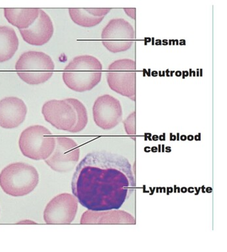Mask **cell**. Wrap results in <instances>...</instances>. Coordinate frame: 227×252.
Returning <instances> with one entry per match:
<instances>
[{
    "mask_svg": "<svg viewBox=\"0 0 227 252\" xmlns=\"http://www.w3.org/2000/svg\"><path fill=\"white\" fill-rule=\"evenodd\" d=\"M54 63L48 55L29 51L23 54L15 65L17 75L30 85L46 83L54 74Z\"/></svg>",
    "mask_w": 227,
    "mask_h": 252,
    "instance_id": "obj_4",
    "label": "cell"
},
{
    "mask_svg": "<svg viewBox=\"0 0 227 252\" xmlns=\"http://www.w3.org/2000/svg\"><path fill=\"white\" fill-rule=\"evenodd\" d=\"M39 14L38 8L4 9L5 19L19 31L29 28L38 19Z\"/></svg>",
    "mask_w": 227,
    "mask_h": 252,
    "instance_id": "obj_15",
    "label": "cell"
},
{
    "mask_svg": "<svg viewBox=\"0 0 227 252\" xmlns=\"http://www.w3.org/2000/svg\"><path fill=\"white\" fill-rule=\"evenodd\" d=\"M19 44L14 29L7 26L0 27V63L11 60L18 50Z\"/></svg>",
    "mask_w": 227,
    "mask_h": 252,
    "instance_id": "obj_16",
    "label": "cell"
},
{
    "mask_svg": "<svg viewBox=\"0 0 227 252\" xmlns=\"http://www.w3.org/2000/svg\"><path fill=\"white\" fill-rule=\"evenodd\" d=\"M42 113L45 120L58 130L70 132L77 124V112L66 99L46 101Z\"/></svg>",
    "mask_w": 227,
    "mask_h": 252,
    "instance_id": "obj_10",
    "label": "cell"
},
{
    "mask_svg": "<svg viewBox=\"0 0 227 252\" xmlns=\"http://www.w3.org/2000/svg\"><path fill=\"white\" fill-rule=\"evenodd\" d=\"M102 65L95 57L85 55L76 57L63 72L66 87L78 93L89 91L97 87L101 79Z\"/></svg>",
    "mask_w": 227,
    "mask_h": 252,
    "instance_id": "obj_2",
    "label": "cell"
},
{
    "mask_svg": "<svg viewBox=\"0 0 227 252\" xmlns=\"http://www.w3.org/2000/svg\"><path fill=\"white\" fill-rule=\"evenodd\" d=\"M136 62L130 59L116 60L109 66L107 81L113 91L136 100Z\"/></svg>",
    "mask_w": 227,
    "mask_h": 252,
    "instance_id": "obj_6",
    "label": "cell"
},
{
    "mask_svg": "<svg viewBox=\"0 0 227 252\" xmlns=\"http://www.w3.org/2000/svg\"><path fill=\"white\" fill-rule=\"evenodd\" d=\"M56 138L52 132L41 125H33L21 134L19 146L21 153L31 159H48L56 147Z\"/></svg>",
    "mask_w": 227,
    "mask_h": 252,
    "instance_id": "obj_5",
    "label": "cell"
},
{
    "mask_svg": "<svg viewBox=\"0 0 227 252\" xmlns=\"http://www.w3.org/2000/svg\"><path fill=\"white\" fill-rule=\"evenodd\" d=\"M135 121H136V112L134 111L123 122L125 131L129 135H135L136 134V127H135L136 122H135Z\"/></svg>",
    "mask_w": 227,
    "mask_h": 252,
    "instance_id": "obj_19",
    "label": "cell"
},
{
    "mask_svg": "<svg viewBox=\"0 0 227 252\" xmlns=\"http://www.w3.org/2000/svg\"><path fill=\"white\" fill-rule=\"evenodd\" d=\"M38 183V171L29 164L11 163L0 173V187L9 196H27L36 189Z\"/></svg>",
    "mask_w": 227,
    "mask_h": 252,
    "instance_id": "obj_3",
    "label": "cell"
},
{
    "mask_svg": "<svg viewBox=\"0 0 227 252\" xmlns=\"http://www.w3.org/2000/svg\"><path fill=\"white\" fill-rule=\"evenodd\" d=\"M19 224H36V222L32 221V220H22V221L19 222Z\"/></svg>",
    "mask_w": 227,
    "mask_h": 252,
    "instance_id": "obj_21",
    "label": "cell"
},
{
    "mask_svg": "<svg viewBox=\"0 0 227 252\" xmlns=\"http://www.w3.org/2000/svg\"><path fill=\"white\" fill-rule=\"evenodd\" d=\"M68 13L72 21L83 27H96L104 19V17H96L92 14L89 8H70Z\"/></svg>",
    "mask_w": 227,
    "mask_h": 252,
    "instance_id": "obj_17",
    "label": "cell"
},
{
    "mask_svg": "<svg viewBox=\"0 0 227 252\" xmlns=\"http://www.w3.org/2000/svg\"><path fill=\"white\" fill-rule=\"evenodd\" d=\"M27 107L22 99L6 97L0 100V126L6 129L18 127L26 118Z\"/></svg>",
    "mask_w": 227,
    "mask_h": 252,
    "instance_id": "obj_12",
    "label": "cell"
},
{
    "mask_svg": "<svg viewBox=\"0 0 227 252\" xmlns=\"http://www.w3.org/2000/svg\"><path fill=\"white\" fill-rule=\"evenodd\" d=\"M124 10L125 11V13H126L128 15L129 17H131V18L134 19L136 18V14H135V12H136V9L125 8Z\"/></svg>",
    "mask_w": 227,
    "mask_h": 252,
    "instance_id": "obj_20",
    "label": "cell"
},
{
    "mask_svg": "<svg viewBox=\"0 0 227 252\" xmlns=\"http://www.w3.org/2000/svg\"><path fill=\"white\" fill-rule=\"evenodd\" d=\"M93 112L96 125L103 130L116 127L123 119L120 101L109 94L97 97L93 105Z\"/></svg>",
    "mask_w": 227,
    "mask_h": 252,
    "instance_id": "obj_11",
    "label": "cell"
},
{
    "mask_svg": "<svg viewBox=\"0 0 227 252\" xmlns=\"http://www.w3.org/2000/svg\"><path fill=\"white\" fill-rule=\"evenodd\" d=\"M23 40L29 44L40 46L47 44L54 34L52 19L45 11L40 9L38 19L29 28L20 30Z\"/></svg>",
    "mask_w": 227,
    "mask_h": 252,
    "instance_id": "obj_13",
    "label": "cell"
},
{
    "mask_svg": "<svg viewBox=\"0 0 227 252\" xmlns=\"http://www.w3.org/2000/svg\"><path fill=\"white\" fill-rule=\"evenodd\" d=\"M134 38L132 25L123 19H112L101 32L103 46L114 54L129 50L134 44Z\"/></svg>",
    "mask_w": 227,
    "mask_h": 252,
    "instance_id": "obj_7",
    "label": "cell"
},
{
    "mask_svg": "<svg viewBox=\"0 0 227 252\" xmlns=\"http://www.w3.org/2000/svg\"><path fill=\"white\" fill-rule=\"evenodd\" d=\"M65 99L72 105V107L75 109L76 112H77V124L70 132L76 133V132H81L82 130L85 129L88 124V121H89L87 109H86L83 103L80 101L79 99L75 98Z\"/></svg>",
    "mask_w": 227,
    "mask_h": 252,
    "instance_id": "obj_18",
    "label": "cell"
},
{
    "mask_svg": "<svg viewBox=\"0 0 227 252\" xmlns=\"http://www.w3.org/2000/svg\"><path fill=\"white\" fill-rule=\"evenodd\" d=\"M56 140L54 152L48 159L44 160L45 163L59 173L72 171L79 160V146L70 138L58 137Z\"/></svg>",
    "mask_w": 227,
    "mask_h": 252,
    "instance_id": "obj_8",
    "label": "cell"
},
{
    "mask_svg": "<svg viewBox=\"0 0 227 252\" xmlns=\"http://www.w3.org/2000/svg\"><path fill=\"white\" fill-rule=\"evenodd\" d=\"M71 188L78 202L88 210H119L134 192L132 165L119 154L91 152L76 168Z\"/></svg>",
    "mask_w": 227,
    "mask_h": 252,
    "instance_id": "obj_1",
    "label": "cell"
},
{
    "mask_svg": "<svg viewBox=\"0 0 227 252\" xmlns=\"http://www.w3.org/2000/svg\"><path fill=\"white\" fill-rule=\"evenodd\" d=\"M78 211V200L68 193L54 197L44 212L45 222L48 224H67L73 221Z\"/></svg>",
    "mask_w": 227,
    "mask_h": 252,
    "instance_id": "obj_9",
    "label": "cell"
},
{
    "mask_svg": "<svg viewBox=\"0 0 227 252\" xmlns=\"http://www.w3.org/2000/svg\"><path fill=\"white\" fill-rule=\"evenodd\" d=\"M81 223L134 224L136 221L132 215L125 211L112 210L96 212L89 210L82 216Z\"/></svg>",
    "mask_w": 227,
    "mask_h": 252,
    "instance_id": "obj_14",
    "label": "cell"
}]
</instances>
